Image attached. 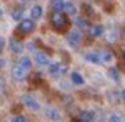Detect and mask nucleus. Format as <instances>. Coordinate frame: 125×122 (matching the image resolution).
<instances>
[{
    "instance_id": "obj_1",
    "label": "nucleus",
    "mask_w": 125,
    "mask_h": 122,
    "mask_svg": "<svg viewBox=\"0 0 125 122\" xmlns=\"http://www.w3.org/2000/svg\"><path fill=\"white\" fill-rule=\"evenodd\" d=\"M22 102H23V105H24L26 107L30 109V110H32V111H39L41 110V103H39V101L36 99L35 97H32V95H28V94L23 95Z\"/></svg>"
},
{
    "instance_id": "obj_2",
    "label": "nucleus",
    "mask_w": 125,
    "mask_h": 122,
    "mask_svg": "<svg viewBox=\"0 0 125 122\" xmlns=\"http://www.w3.org/2000/svg\"><path fill=\"white\" fill-rule=\"evenodd\" d=\"M51 23L55 28L61 30L66 26V16L65 14H61V12H54L51 16Z\"/></svg>"
},
{
    "instance_id": "obj_3",
    "label": "nucleus",
    "mask_w": 125,
    "mask_h": 122,
    "mask_svg": "<svg viewBox=\"0 0 125 122\" xmlns=\"http://www.w3.org/2000/svg\"><path fill=\"white\" fill-rule=\"evenodd\" d=\"M44 114H46V117L50 119V121H52V122H59L61 119H62V114H61V111L58 110V109L52 107V106H47L46 110H44Z\"/></svg>"
},
{
    "instance_id": "obj_4",
    "label": "nucleus",
    "mask_w": 125,
    "mask_h": 122,
    "mask_svg": "<svg viewBox=\"0 0 125 122\" xmlns=\"http://www.w3.org/2000/svg\"><path fill=\"white\" fill-rule=\"evenodd\" d=\"M66 70H67V68H66L62 63H52V65H50V67H49L50 75L54 76V78H58V76L63 75V74L66 73Z\"/></svg>"
},
{
    "instance_id": "obj_5",
    "label": "nucleus",
    "mask_w": 125,
    "mask_h": 122,
    "mask_svg": "<svg viewBox=\"0 0 125 122\" xmlns=\"http://www.w3.org/2000/svg\"><path fill=\"white\" fill-rule=\"evenodd\" d=\"M81 38H82L81 32H79L78 30H73L67 35V42L71 47H77L79 44V42H81Z\"/></svg>"
},
{
    "instance_id": "obj_6",
    "label": "nucleus",
    "mask_w": 125,
    "mask_h": 122,
    "mask_svg": "<svg viewBox=\"0 0 125 122\" xmlns=\"http://www.w3.org/2000/svg\"><path fill=\"white\" fill-rule=\"evenodd\" d=\"M26 73H27V71H26L23 67H20L19 65L14 66L12 70H11V75H12V78H14L15 81H23V79L26 78Z\"/></svg>"
},
{
    "instance_id": "obj_7",
    "label": "nucleus",
    "mask_w": 125,
    "mask_h": 122,
    "mask_svg": "<svg viewBox=\"0 0 125 122\" xmlns=\"http://www.w3.org/2000/svg\"><path fill=\"white\" fill-rule=\"evenodd\" d=\"M34 28H35L34 20H31V19L20 20V24H19V30L20 31H23V32H31V31H34Z\"/></svg>"
},
{
    "instance_id": "obj_8",
    "label": "nucleus",
    "mask_w": 125,
    "mask_h": 122,
    "mask_svg": "<svg viewBox=\"0 0 125 122\" xmlns=\"http://www.w3.org/2000/svg\"><path fill=\"white\" fill-rule=\"evenodd\" d=\"M35 60H36V63L41 65V66H47L50 63L49 56H47L44 52H42V51H36L35 52Z\"/></svg>"
},
{
    "instance_id": "obj_9",
    "label": "nucleus",
    "mask_w": 125,
    "mask_h": 122,
    "mask_svg": "<svg viewBox=\"0 0 125 122\" xmlns=\"http://www.w3.org/2000/svg\"><path fill=\"white\" fill-rule=\"evenodd\" d=\"M10 48H11V51L15 52V54H22L23 52L22 43L18 42L16 39H11V40H10Z\"/></svg>"
},
{
    "instance_id": "obj_10",
    "label": "nucleus",
    "mask_w": 125,
    "mask_h": 122,
    "mask_svg": "<svg viewBox=\"0 0 125 122\" xmlns=\"http://www.w3.org/2000/svg\"><path fill=\"white\" fill-rule=\"evenodd\" d=\"M23 14H24V8H23V7H15V8L11 11L12 19L18 20V22H20V20L23 19Z\"/></svg>"
},
{
    "instance_id": "obj_11",
    "label": "nucleus",
    "mask_w": 125,
    "mask_h": 122,
    "mask_svg": "<svg viewBox=\"0 0 125 122\" xmlns=\"http://www.w3.org/2000/svg\"><path fill=\"white\" fill-rule=\"evenodd\" d=\"M85 59L90 63H94V65H98L101 63V59H100V54L98 52H87L85 55Z\"/></svg>"
},
{
    "instance_id": "obj_12",
    "label": "nucleus",
    "mask_w": 125,
    "mask_h": 122,
    "mask_svg": "<svg viewBox=\"0 0 125 122\" xmlns=\"http://www.w3.org/2000/svg\"><path fill=\"white\" fill-rule=\"evenodd\" d=\"M42 14H43V9H42L41 6H34L32 8L30 9V15H31V18H32L34 20L41 19V18H42Z\"/></svg>"
},
{
    "instance_id": "obj_13",
    "label": "nucleus",
    "mask_w": 125,
    "mask_h": 122,
    "mask_svg": "<svg viewBox=\"0 0 125 122\" xmlns=\"http://www.w3.org/2000/svg\"><path fill=\"white\" fill-rule=\"evenodd\" d=\"M50 6H51L54 12H61L65 7V0H51Z\"/></svg>"
},
{
    "instance_id": "obj_14",
    "label": "nucleus",
    "mask_w": 125,
    "mask_h": 122,
    "mask_svg": "<svg viewBox=\"0 0 125 122\" xmlns=\"http://www.w3.org/2000/svg\"><path fill=\"white\" fill-rule=\"evenodd\" d=\"M104 32V27L100 24H94L90 27V35L94 36V38H98V36H101Z\"/></svg>"
},
{
    "instance_id": "obj_15",
    "label": "nucleus",
    "mask_w": 125,
    "mask_h": 122,
    "mask_svg": "<svg viewBox=\"0 0 125 122\" xmlns=\"http://www.w3.org/2000/svg\"><path fill=\"white\" fill-rule=\"evenodd\" d=\"M18 65L20 66V67H23L26 71H28L31 68V66H32V63H31V60H30V58H27V56H22L20 58V60H19V63Z\"/></svg>"
},
{
    "instance_id": "obj_16",
    "label": "nucleus",
    "mask_w": 125,
    "mask_h": 122,
    "mask_svg": "<svg viewBox=\"0 0 125 122\" xmlns=\"http://www.w3.org/2000/svg\"><path fill=\"white\" fill-rule=\"evenodd\" d=\"M93 118H94V115L90 111H82L81 115H79V121L81 122H93Z\"/></svg>"
},
{
    "instance_id": "obj_17",
    "label": "nucleus",
    "mask_w": 125,
    "mask_h": 122,
    "mask_svg": "<svg viewBox=\"0 0 125 122\" xmlns=\"http://www.w3.org/2000/svg\"><path fill=\"white\" fill-rule=\"evenodd\" d=\"M108 74H109V78H110L112 81H114V82L120 81V73H118V70H117L116 67H110L109 71H108Z\"/></svg>"
},
{
    "instance_id": "obj_18",
    "label": "nucleus",
    "mask_w": 125,
    "mask_h": 122,
    "mask_svg": "<svg viewBox=\"0 0 125 122\" xmlns=\"http://www.w3.org/2000/svg\"><path fill=\"white\" fill-rule=\"evenodd\" d=\"M100 54V59H101V63H108V62H110L112 59H113V55L110 54L109 51H101V52H98Z\"/></svg>"
},
{
    "instance_id": "obj_19",
    "label": "nucleus",
    "mask_w": 125,
    "mask_h": 122,
    "mask_svg": "<svg viewBox=\"0 0 125 122\" xmlns=\"http://www.w3.org/2000/svg\"><path fill=\"white\" fill-rule=\"evenodd\" d=\"M71 82H73L74 84H83L85 79L79 73H73L71 74Z\"/></svg>"
},
{
    "instance_id": "obj_20",
    "label": "nucleus",
    "mask_w": 125,
    "mask_h": 122,
    "mask_svg": "<svg viewBox=\"0 0 125 122\" xmlns=\"http://www.w3.org/2000/svg\"><path fill=\"white\" fill-rule=\"evenodd\" d=\"M63 9L66 11V14H77V7L74 6L73 3H70V1H65V7H63Z\"/></svg>"
},
{
    "instance_id": "obj_21",
    "label": "nucleus",
    "mask_w": 125,
    "mask_h": 122,
    "mask_svg": "<svg viewBox=\"0 0 125 122\" xmlns=\"http://www.w3.org/2000/svg\"><path fill=\"white\" fill-rule=\"evenodd\" d=\"M75 23H77V26H78L79 28H82V30L87 28V22H86V19H83V18H81V16L75 19Z\"/></svg>"
},
{
    "instance_id": "obj_22",
    "label": "nucleus",
    "mask_w": 125,
    "mask_h": 122,
    "mask_svg": "<svg viewBox=\"0 0 125 122\" xmlns=\"http://www.w3.org/2000/svg\"><path fill=\"white\" fill-rule=\"evenodd\" d=\"M109 122H124V121H122V118H121V115H120V114L114 113V114H112V115H110Z\"/></svg>"
},
{
    "instance_id": "obj_23",
    "label": "nucleus",
    "mask_w": 125,
    "mask_h": 122,
    "mask_svg": "<svg viewBox=\"0 0 125 122\" xmlns=\"http://www.w3.org/2000/svg\"><path fill=\"white\" fill-rule=\"evenodd\" d=\"M11 122H27V119L23 115H16V117H12L11 118Z\"/></svg>"
},
{
    "instance_id": "obj_24",
    "label": "nucleus",
    "mask_w": 125,
    "mask_h": 122,
    "mask_svg": "<svg viewBox=\"0 0 125 122\" xmlns=\"http://www.w3.org/2000/svg\"><path fill=\"white\" fill-rule=\"evenodd\" d=\"M3 48H4V39L0 38V52L3 51Z\"/></svg>"
},
{
    "instance_id": "obj_25",
    "label": "nucleus",
    "mask_w": 125,
    "mask_h": 122,
    "mask_svg": "<svg viewBox=\"0 0 125 122\" xmlns=\"http://www.w3.org/2000/svg\"><path fill=\"white\" fill-rule=\"evenodd\" d=\"M4 66H6V60L0 58V68H1V67H4Z\"/></svg>"
},
{
    "instance_id": "obj_26",
    "label": "nucleus",
    "mask_w": 125,
    "mask_h": 122,
    "mask_svg": "<svg viewBox=\"0 0 125 122\" xmlns=\"http://www.w3.org/2000/svg\"><path fill=\"white\" fill-rule=\"evenodd\" d=\"M121 99L125 102V90H122V91H121Z\"/></svg>"
},
{
    "instance_id": "obj_27",
    "label": "nucleus",
    "mask_w": 125,
    "mask_h": 122,
    "mask_svg": "<svg viewBox=\"0 0 125 122\" xmlns=\"http://www.w3.org/2000/svg\"><path fill=\"white\" fill-rule=\"evenodd\" d=\"M23 3H28V1H31V0H22Z\"/></svg>"
},
{
    "instance_id": "obj_28",
    "label": "nucleus",
    "mask_w": 125,
    "mask_h": 122,
    "mask_svg": "<svg viewBox=\"0 0 125 122\" xmlns=\"http://www.w3.org/2000/svg\"><path fill=\"white\" fill-rule=\"evenodd\" d=\"M0 16H3V9H0Z\"/></svg>"
},
{
    "instance_id": "obj_29",
    "label": "nucleus",
    "mask_w": 125,
    "mask_h": 122,
    "mask_svg": "<svg viewBox=\"0 0 125 122\" xmlns=\"http://www.w3.org/2000/svg\"><path fill=\"white\" fill-rule=\"evenodd\" d=\"M124 38H125V28H124Z\"/></svg>"
},
{
    "instance_id": "obj_30",
    "label": "nucleus",
    "mask_w": 125,
    "mask_h": 122,
    "mask_svg": "<svg viewBox=\"0 0 125 122\" xmlns=\"http://www.w3.org/2000/svg\"><path fill=\"white\" fill-rule=\"evenodd\" d=\"M124 62H125V52H124Z\"/></svg>"
}]
</instances>
